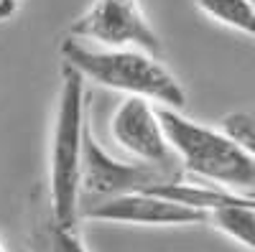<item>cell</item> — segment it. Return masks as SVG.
<instances>
[{
    "label": "cell",
    "instance_id": "cell-1",
    "mask_svg": "<svg viewBox=\"0 0 255 252\" xmlns=\"http://www.w3.org/2000/svg\"><path fill=\"white\" fill-rule=\"evenodd\" d=\"M156 117L181 173L232 194L253 196L255 153L243 151L220 130L184 117L179 110L156 107Z\"/></svg>",
    "mask_w": 255,
    "mask_h": 252
},
{
    "label": "cell",
    "instance_id": "cell-2",
    "mask_svg": "<svg viewBox=\"0 0 255 252\" xmlns=\"http://www.w3.org/2000/svg\"><path fill=\"white\" fill-rule=\"evenodd\" d=\"M61 59L84 82L115 89L128 97L156 102V107L179 110L186 104L181 82L151 54L135 49H100L79 44L74 38L61 41Z\"/></svg>",
    "mask_w": 255,
    "mask_h": 252
},
{
    "label": "cell",
    "instance_id": "cell-3",
    "mask_svg": "<svg viewBox=\"0 0 255 252\" xmlns=\"http://www.w3.org/2000/svg\"><path fill=\"white\" fill-rule=\"evenodd\" d=\"M84 82L72 67L61 64V84L56 97L51 153H49V201L51 217L59 224L79 222V156L84 133Z\"/></svg>",
    "mask_w": 255,
    "mask_h": 252
},
{
    "label": "cell",
    "instance_id": "cell-4",
    "mask_svg": "<svg viewBox=\"0 0 255 252\" xmlns=\"http://www.w3.org/2000/svg\"><path fill=\"white\" fill-rule=\"evenodd\" d=\"M79 44L100 49H135L158 59L161 38L148 23L140 0H95L69 28Z\"/></svg>",
    "mask_w": 255,
    "mask_h": 252
},
{
    "label": "cell",
    "instance_id": "cell-5",
    "mask_svg": "<svg viewBox=\"0 0 255 252\" xmlns=\"http://www.w3.org/2000/svg\"><path fill=\"white\" fill-rule=\"evenodd\" d=\"M181 176H171L156 166H145L138 161H118L97 143L92 128L84 125L82 133V156H79V188L102 199L118 194L145 191L156 183L176 181Z\"/></svg>",
    "mask_w": 255,
    "mask_h": 252
},
{
    "label": "cell",
    "instance_id": "cell-6",
    "mask_svg": "<svg viewBox=\"0 0 255 252\" xmlns=\"http://www.w3.org/2000/svg\"><path fill=\"white\" fill-rule=\"evenodd\" d=\"M110 130L115 143L125 153L138 158V163L156 166L171 176H184L181 168L166 145L163 130L156 117V107L140 97H125L113 115Z\"/></svg>",
    "mask_w": 255,
    "mask_h": 252
},
{
    "label": "cell",
    "instance_id": "cell-7",
    "mask_svg": "<svg viewBox=\"0 0 255 252\" xmlns=\"http://www.w3.org/2000/svg\"><path fill=\"white\" fill-rule=\"evenodd\" d=\"M79 217L95 222L138 224V227H186V224H204L207 219L202 212L179 206L174 201H163L145 191L100 199L87 209H79Z\"/></svg>",
    "mask_w": 255,
    "mask_h": 252
},
{
    "label": "cell",
    "instance_id": "cell-8",
    "mask_svg": "<svg viewBox=\"0 0 255 252\" xmlns=\"http://www.w3.org/2000/svg\"><path fill=\"white\" fill-rule=\"evenodd\" d=\"M145 194L158 196L163 201H174V204L186 206V209H194V212H202L204 217H207V212H212V209H217V206L235 204L240 199H253V196H240V194L225 191V188L209 186V183H202V181H186L184 176L176 178V181L156 183L151 188H145Z\"/></svg>",
    "mask_w": 255,
    "mask_h": 252
},
{
    "label": "cell",
    "instance_id": "cell-9",
    "mask_svg": "<svg viewBox=\"0 0 255 252\" xmlns=\"http://www.w3.org/2000/svg\"><path fill=\"white\" fill-rule=\"evenodd\" d=\"M215 229L230 240H235L245 250H255V204L253 199H240L235 204H225L207 212V219Z\"/></svg>",
    "mask_w": 255,
    "mask_h": 252
},
{
    "label": "cell",
    "instance_id": "cell-10",
    "mask_svg": "<svg viewBox=\"0 0 255 252\" xmlns=\"http://www.w3.org/2000/svg\"><path fill=\"white\" fill-rule=\"evenodd\" d=\"M26 247L28 252H87L77 227L59 224L51 212L33 224Z\"/></svg>",
    "mask_w": 255,
    "mask_h": 252
},
{
    "label": "cell",
    "instance_id": "cell-11",
    "mask_svg": "<svg viewBox=\"0 0 255 252\" xmlns=\"http://www.w3.org/2000/svg\"><path fill=\"white\" fill-rule=\"evenodd\" d=\"M197 8L217 23L238 31L243 36H253L255 28V8L253 0H194Z\"/></svg>",
    "mask_w": 255,
    "mask_h": 252
},
{
    "label": "cell",
    "instance_id": "cell-12",
    "mask_svg": "<svg viewBox=\"0 0 255 252\" xmlns=\"http://www.w3.org/2000/svg\"><path fill=\"white\" fill-rule=\"evenodd\" d=\"M222 135L238 143L243 151L255 153V120L250 112H230L222 117Z\"/></svg>",
    "mask_w": 255,
    "mask_h": 252
},
{
    "label": "cell",
    "instance_id": "cell-13",
    "mask_svg": "<svg viewBox=\"0 0 255 252\" xmlns=\"http://www.w3.org/2000/svg\"><path fill=\"white\" fill-rule=\"evenodd\" d=\"M18 5H20V0H0V23L10 20L18 13Z\"/></svg>",
    "mask_w": 255,
    "mask_h": 252
},
{
    "label": "cell",
    "instance_id": "cell-14",
    "mask_svg": "<svg viewBox=\"0 0 255 252\" xmlns=\"http://www.w3.org/2000/svg\"><path fill=\"white\" fill-rule=\"evenodd\" d=\"M0 252H5V247H3V242H0Z\"/></svg>",
    "mask_w": 255,
    "mask_h": 252
}]
</instances>
